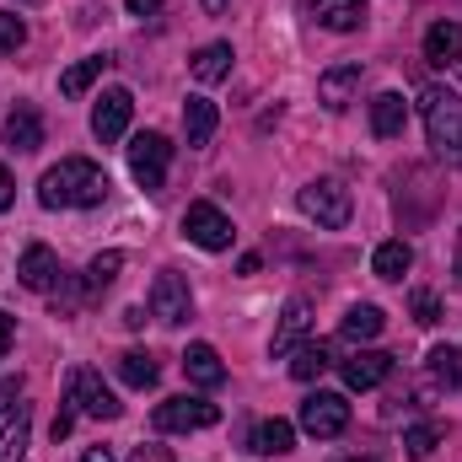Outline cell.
<instances>
[{
  "mask_svg": "<svg viewBox=\"0 0 462 462\" xmlns=\"http://www.w3.org/2000/svg\"><path fill=\"white\" fill-rule=\"evenodd\" d=\"M103 199H108V172L97 162H87V156H65L38 183L43 210H87V205H103Z\"/></svg>",
  "mask_w": 462,
  "mask_h": 462,
  "instance_id": "6da1fadb",
  "label": "cell"
},
{
  "mask_svg": "<svg viewBox=\"0 0 462 462\" xmlns=\"http://www.w3.org/2000/svg\"><path fill=\"white\" fill-rule=\"evenodd\" d=\"M420 114H425L430 151H436L441 162H457L462 156V97L452 87H425V92H420Z\"/></svg>",
  "mask_w": 462,
  "mask_h": 462,
  "instance_id": "7a4b0ae2",
  "label": "cell"
},
{
  "mask_svg": "<svg viewBox=\"0 0 462 462\" xmlns=\"http://www.w3.org/2000/svg\"><path fill=\"white\" fill-rule=\"evenodd\" d=\"M296 205H301L307 221H318V226H328V231L349 226V210H355V199H349V189L339 178H312V183L296 194Z\"/></svg>",
  "mask_w": 462,
  "mask_h": 462,
  "instance_id": "3957f363",
  "label": "cell"
},
{
  "mask_svg": "<svg viewBox=\"0 0 462 462\" xmlns=\"http://www.w3.org/2000/svg\"><path fill=\"white\" fill-rule=\"evenodd\" d=\"M167 162H172L167 134L145 129V134H134V140H129V178H134L145 194H162V183H167Z\"/></svg>",
  "mask_w": 462,
  "mask_h": 462,
  "instance_id": "277c9868",
  "label": "cell"
},
{
  "mask_svg": "<svg viewBox=\"0 0 462 462\" xmlns=\"http://www.w3.org/2000/svg\"><path fill=\"white\" fill-rule=\"evenodd\" d=\"M151 318L167 323V328H178V323L194 318V291H189L183 274H172V269L156 274V285H151Z\"/></svg>",
  "mask_w": 462,
  "mask_h": 462,
  "instance_id": "5b68a950",
  "label": "cell"
},
{
  "mask_svg": "<svg viewBox=\"0 0 462 462\" xmlns=\"http://www.w3.org/2000/svg\"><path fill=\"white\" fill-rule=\"evenodd\" d=\"M345 425H349V403L339 393H312V398L301 403V430H307V436L334 441V436H345Z\"/></svg>",
  "mask_w": 462,
  "mask_h": 462,
  "instance_id": "8992f818",
  "label": "cell"
},
{
  "mask_svg": "<svg viewBox=\"0 0 462 462\" xmlns=\"http://www.w3.org/2000/svg\"><path fill=\"white\" fill-rule=\"evenodd\" d=\"M221 420V409L210 403V398H167V403H156V430H210Z\"/></svg>",
  "mask_w": 462,
  "mask_h": 462,
  "instance_id": "52a82bcc",
  "label": "cell"
},
{
  "mask_svg": "<svg viewBox=\"0 0 462 462\" xmlns=\"http://www.w3.org/2000/svg\"><path fill=\"white\" fill-rule=\"evenodd\" d=\"M183 236H189L194 247H205V253H226L236 231H231V221L216 210V205L199 199V205H189V216H183Z\"/></svg>",
  "mask_w": 462,
  "mask_h": 462,
  "instance_id": "ba28073f",
  "label": "cell"
},
{
  "mask_svg": "<svg viewBox=\"0 0 462 462\" xmlns=\"http://www.w3.org/2000/svg\"><path fill=\"white\" fill-rule=\"evenodd\" d=\"M65 398H70L81 414H92V420H118V409H124L114 393L103 387V376H97L92 365H81V371L70 376V393H65Z\"/></svg>",
  "mask_w": 462,
  "mask_h": 462,
  "instance_id": "9c48e42d",
  "label": "cell"
},
{
  "mask_svg": "<svg viewBox=\"0 0 462 462\" xmlns=\"http://www.w3.org/2000/svg\"><path fill=\"white\" fill-rule=\"evenodd\" d=\"M129 114H134V97H129L124 87H108V92L97 97V108H92V134H97L103 145L124 140V129H129Z\"/></svg>",
  "mask_w": 462,
  "mask_h": 462,
  "instance_id": "30bf717a",
  "label": "cell"
},
{
  "mask_svg": "<svg viewBox=\"0 0 462 462\" xmlns=\"http://www.w3.org/2000/svg\"><path fill=\"white\" fill-rule=\"evenodd\" d=\"M16 274H22V285L27 291H38V296H49L60 280H65V269H60V258L43 247V242H32L27 253H22V263H16Z\"/></svg>",
  "mask_w": 462,
  "mask_h": 462,
  "instance_id": "8fae6325",
  "label": "cell"
},
{
  "mask_svg": "<svg viewBox=\"0 0 462 462\" xmlns=\"http://www.w3.org/2000/svg\"><path fill=\"white\" fill-rule=\"evenodd\" d=\"M387 371H393V355H382V349H355L345 360V382L355 393H371L376 382H387Z\"/></svg>",
  "mask_w": 462,
  "mask_h": 462,
  "instance_id": "7c38bea8",
  "label": "cell"
},
{
  "mask_svg": "<svg viewBox=\"0 0 462 462\" xmlns=\"http://www.w3.org/2000/svg\"><path fill=\"white\" fill-rule=\"evenodd\" d=\"M312 334V301H285V318H280V328H274V345H269V355H291V349L301 345Z\"/></svg>",
  "mask_w": 462,
  "mask_h": 462,
  "instance_id": "4fadbf2b",
  "label": "cell"
},
{
  "mask_svg": "<svg viewBox=\"0 0 462 462\" xmlns=\"http://www.w3.org/2000/svg\"><path fill=\"white\" fill-rule=\"evenodd\" d=\"M307 11L318 16V27L328 32H355L365 22V0H307Z\"/></svg>",
  "mask_w": 462,
  "mask_h": 462,
  "instance_id": "5bb4252c",
  "label": "cell"
},
{
  "mask_svg": "<svg viewBox=\"0 0 462 462\" xmlns=\"http://www.w3.org/2000/svg\"><path fill=\"white\" fill-rule=\"evenodd\" d=\"M355 92H360V65H334V70L318 81V103L334 108V114H345Z\"/></svg>",
  "mask_w": 462,
  "mask_h": 462,
  "instance_id": "9a60e30c",
  "label": "cell"
},
{
  "mask_svg": "<svg viewBox=\"0 0 462 462\" xmlns=\"http://www.w3.org/2000/svg\"><path fill=\"white\" fill-rule=\"evenodd\" d=\"M183 376H189L194 387H221V382H226V365H221L216 345H189L183 349Z\"/></svg>",
  "mask_w": 462,
  "mask_h": 462,
  "instance_id": "2e32d148",
  "label": "cell"
},
{
  "mask_svg": "<svg viewBox=\"0 0 462 462\" xmlns=\"http://www.w3.org/2000/svg\"><path fill=\"white\" fill-rule=\"evenodd\" d=\"M291 447H296V425L291 420H263L247 436V452H258V457H285Z\"/></svg>",
  "mask_w": 462,
  "mask_h": 462,
  "instance_id": "e0dca14e",
  "label": "cell"
},
{
  "mask_svg": "<svg viewBox=\"0 0 462 462\" xmlns=\"http://www.w3.org/2000/svg\"><path fill=\"white\" fill-rule=\"evenodd\" d=\"M0 140H5L11 151H38V145H43V118H38V108H16V114H5Z\"/></svg>",
  "mask_w": 462,
  "mask_h": 462,
  "instance_id": "ac0fdd59",
  "label": "cell"
},
{
  "mask_svg": "<svg viewBox=\"0 0 462 462\" xmlns=\"http://www.w3.org/2000/svg\"><path fill=\"white\" fill-rule=\"evenodd\" d=\"M403 124H409V103H403L398 92L371 97V134H376V140H398Z\"/></svg>",
  "mask_w": 462,
  "mask_h": 462,
  "instance_id": "d6986e66",
  "label": "cell"
},
{
  "mask_svg": "<svg viewBox=\"0 0 462 462\" xmlns=\"http://www.w3.org/2000/svg\"><path fill=\"white\" fill-rule=\"evenodd\" d=\"M425 60H430V65H441V70H447V65H457V60H462V27H457V22H436V27L425 32Z\"/></svg>",
  "mask_w": 462,
  "mask_h": 462,
  "instance_id": "ffe728a7",
  "label": "cell"
},
{
  "mask_svg": "<svg viewBox=\"0 0 462 462\" xmlns=\"http://www.w3.org/2000/svg\"><path fill=\"white\" fill-rule=\"evenodd\" d=\"M216 124H221V114H216V103H210V97H189V103H183V129H189V145H194V151H199V145H210Z\"/></svg>",
  "mask_w": 462,
  "mask_h": 462,
  "instance_id": "44dd1931",
  "label": "cell"
},
{
  "mask_svg": "<svg viewBox=\"0 0 462 462\" xmlns=\"http://www.w3.org/2000/svg\"><path fill=\"white\" fill-rule=\"evenodd\" d=\"M382 323H387V318H382V307L355 301V307L345 312V323H339V334H345L349 345H365V339H376V334H382Z\"/></svg>",
  "mask_w": 462,
  "mask_h": 462,
  "instance_id": "7402d4cb",
  "label": "cell"
},
{
  "mask_svg": "<svg viewBox=\"0 0 462 462\" xmlns=\"http://www.w3.org/2000/svg\"><path fill=\"white\" fill-rule=\"evenodd\" d=\"M409 263H414V247H409L403 236H393V242H382V247L371 253L376 280H403V274H409Z\"/></svg>",
  "mask_w": 462,
  "mask_h": 462,
  "instance_id": "603a6c76",
  "label": "cell"
},
{
  "mask_svg": "<svg viewBox=\"0 0 462 462\" xmlns=\"http://www.w3.org/2000/svg\"><path fill=\"white\" fill-rule=\"evenodd\" d=\"M194 81H205V87H216V81H226L231 76V43H205L199 54H194Z\"/></svg>",
  "mask_w": 462,
  "mask_h": 462,
  "instance_id": "cb8c5ba5",
  "label": "cell"
},
{
  "mask_svg": "<svg viewBox=\"0 0 462 462\" xmlns=\"http://www.w3.org/2000/svg\"><path fill=\"white\" fill-rule=\"evenodd\" d=\"M425 365H430V382L436 387H462V349L457 345H436L430 355H425Z\"/></svg>",
  "mask_w": 462,
  "mask_h": 462,
  "instance_id": "d4e9b609",
  "label": "cell"
},
{
  "mask_svg": "<svg viewBox=\"0 0 462 462\" xmlns=\"http://www.w3.org/2000/svg\"><path fill=\"white\" fill-rule=\"evenodd\" d=\"M27 430H32V409L16 403V420H5V430H0V462H22V452H27Z\"/></svg>",
  "mask_w": 462,
  "mask_h": 462,
  "instance_id": "484cf974",
  "label": "cell"
},
{
  "mask_svg": "<svg viewBox=\"0 0 462 462\" xmlns=\"http://www.w3.org/2000/svg\"><path fill=\"white\" fill-rule=\"evenodd\" d=\"M108 65H114L108 54H92V60H76V65H70V70L60 76V92H65V97H81V92H87V87H92V81H97V76H103Z\"/></svg>",
  "mask_w": 462,
  "mask_h": 462,
  "instance_id": "4316f807",
  "label": "cell"
},
{
  "mask_svg": "<svg viewBox=\"0 0 462 462\" xmlns=\"http://www.w3.org/2000/svg\"><path fill=\"white\" fill-rule=\"evenodd\" d=\"M118 376H124V387H156L162 365L145 349H129V355H118Z\"/></svg>",
  "mask_w": 462,
  "mask_h": 462,
  "instance_id": "83f0119b",
  "label": "cell"
},
{
  "mask_svg": "<svg viewBox=\"0 0 462 462\" xmlns=\"http://www.w3.org/2000/svg\"><path fill=\"white\" fill-rule=\"evenodd\" d=\"M118 269H124V253H118V247L97 253V258L87 263V291H92V296H103V291L118 280Z\"/></svg>",
  "mask_w": 462,
  "mask_h": 462,
  "instance_id": "f1b7e54d",
  "label": "cell"
},
{
  "mask_svg": "<svg viewBox=\"0 0 462 462\" xmlns=\"http://www.w3.org/2000/svg\"><path fill=\"white\" fill-rule=\"evenodd\" d=\"M328 365H334V360H328V345H296L291 376H296V382H318V376H323Z\"/></svg>",
  "mask_w": 462,
  "mask_h": 462,
  "instance_id": "f546056e",
  "label": "cell"
},
{
  "mask_svg": "<svg viewBox=\"0 0 462 462\" xmlns=\"http://www.w3.org/2000/svg\"><path fill=\"white\" fill-rule=\"evenodd\" d=\"M436 441H441V425H414L409 436H403V452L414 462H425L430 452H436Z\"/></svg>",
  "mask_w": 462,
  "mask_h": 462,
  "instance_id": "4dcf8cb0",
  "label": "cell"
},
{
  "mask_svg": "<svg viewBox=\"0 0 462 462\" xmlns=\"http://www.w3.org/2000/svg\"><path fill=\"white\" fill-rule=\"evenodd\" d=\"M27 43V22L16 11H0V54H16Z\"/></svg>",
  "mask_w": 462,
  "mask_h": 462,
  "instance_id": "1f68e13d",
  "label": "cell"
},
{
  "mask_svg": "<svg viewBox=\"0 0 462 462\" xmlns=\"http://www.w3.org/2000/svg\"><path fill=\"white\" fill-rule=\"evenodd\" d=\"M414 323H425V328L441 323V301H436L430 291H414Z\"/></svg>",
  "mask_w": 462,
  "mask_h": 462,
  "instance_id": "d6a6232c",
  "label": "cell"
},
{
  "mask_svg": "<svg viewBox=\"0 0 462 462\" xmlns=\"http://www.w3.org/2000/svg\"><path fill=\"white\" fill-rule=\"evenodd\" d=\"M11 403H22V376H5V382H0V414H5Z\"/></svg>",
  "mask_w": 462,
  "mask_h": 462,
  "instance_id": "836d02e7",
  "label": "cell"
},
{
  "mask_svg": "<svg viewBox=\"0 0 462 462\" xmlns=\"http://www.w3.org/2000/svg\"><path fill=\"white\" fill-rule=\"evenodd\" d=\"M129 462H172V452H167V447H134Z\"/></svg>",
  "mask_w": 462,
  "mask_h": 462,
  "instance_id": "e575fe53",
  "label": "cell"
},
{
  "mask_svg": "<svg viewBox=\"0 0 462 462\" xmlns=\"http://www.w3.org/2000/svg\"><path fill=\"white\" fill-rule=\"evenodd\" d=\"M11 199H16V183H11V172H5V167H0V216H5V210H11Z\"/></svg>",
  "mask_w": 462,
  "mask_h": 462,
  "instance_id": "d590c367",
  "label": "cell"
},
{
  "mask_svg": "<svg viewBox=\"0 0 462 462\" xmlns=\"http://www.w3.org/2000/svg\"><path fill=\"white\" fill-rule=\"evenodd\" d=\"M11 339H16V318H11V312H0V355L11 349Z\"/></svg>",
  "mask_w": 462,
  "mask_h": 462,
  "instance_id": "8d00e7d4",
  "label": "cell"
},
{
  "mask_svg": "<svg viewBox=\"0 0 462 462\" xmlns=\"http://www.w3.org/2000/svg\"><path fill=\"white\" fill-rule=\"evenodd\" d=\"M124 5H129L134 16H156V11H162V0H124Z\"/></svg>",
  "mask_w": 462,
  "mask_h": 462,
  "instance_id": "74e56055",
  "label": "cell"
},
{
  "mask_svg": "<svg viewBox=\"0 0 462 462\" xmlns=\"http://www.w3.org/2000/svg\"><path fill=\"white\" fill-rule=\"evenodd\" d=\"M81 462H114V452H108V447H87V457Z\"/></svg>",
  "mask_w": 462,
  "mask_h": 462,
  "instance_id": "f35d334b",
  "label": "cell"
},
{
  "mask_svg": "<svg viewBox=\"0 0 462 462\" xmlns=\"http://www.w3.org/2000/svg\"><path fill=\"white\" fill-rule=\"evenodd\" d=\"M226 5H231V0H205V11H210V16H221Z\"/></svg>",
  "mask_w": 462,
  "mask_h": 462,
  "instance_id": "ab89813d",
  "label": "cell"
},
{
  "mask_svg": "<svg viewBox=\"0 0 462 462\" xmlns=\"http://www.w3.org/2000/svg\"><path fill=\"white\" fill-rule=\"evenodd\" d=\"M457 280H462V242H457Z\"/></svg>",
  "mask_w": 462,
  "mask_h": 462,
  "instance_id": "60d3db41",
  "label": "cell"
},
{
  "mask_svg": "<svg viewBox=\"0 0 462 462\" xmlns=\"http://www.w3.org/2000/svg\"><path fill=\"white\" fill-rule=\"evenodd\" d=\"M349 462H371V457H349Z\"/></svg>",
  "mask_w": 462,
  "mask_h": 462,
  "instance_id": "b9f144b4",
  "label": "cell"
}]
</instances>
